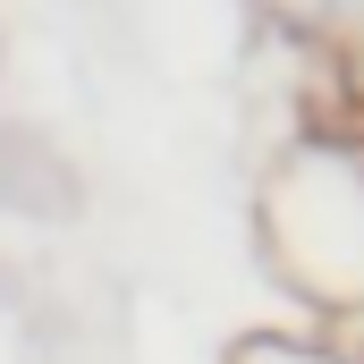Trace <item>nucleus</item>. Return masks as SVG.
<instances>
[{"label":"nucleus","instance_id":"1","mask_svg":"<svg viewBox=\"0 0 364 364\" xmlns=\"http://www.w3.org/2000/svg\"><path fill=\"white\" fill-rule=\"evenodd\" d=\"M263 9H272V17H288V26H322L339 0H263Z\"/></svg>","mask_w":364,"mask_h":364}]
</instances>
